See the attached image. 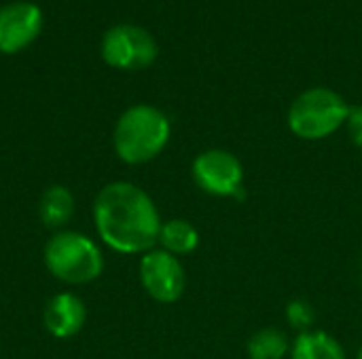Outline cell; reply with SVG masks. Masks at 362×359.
Returning a JSON list of instances; mask_svg holds the SVG:
<instances>
[{"mask_svg": "<svg viewBox=\"0 0 362 359\" xmlns=\"http://www.w3.org/2000/svg\"><path fill=\"white\" fill-rule=\"evenodd\" d=\"M100 239L121 254L151 252L159 241L161 218L153 199L132 182H112L93 203Z\"/></svg>", "mask_w": 362, "mask_h": 359, "instance_id": "cell-1", "label": "cell"}, {"mask_svg": "<svg viewBox=\"0 0 362 359\" xmlns=\"http://www.w3.org/2000/svg\"><path fill=\"white\" fill-rule=\"evenodd\" d=\"M168 116L148 104L127 108L115 127V150L121 161L140 165L155 159L170 140Z\"/></svg>", "mask_w": 362, "mask_h": 359, "instance_id": "cell-2", "label": "cell"}, {"mask_svg": "<svg viewBox=\"0 0 362 359\" xmlns=\"http://www.w3.org/2000/svg\"><path fill=\"white\" fill-rule=\"evenodd\" d=\"M350 114L346 99L327 87L303 91L288 110V129L301 140H322L333 135Z\"/></svg>", "mask_w": 362, "mask_h": 359, "instance_id": "cell-3", "label": "cell"}, {"mask_svg": "<svg viewBox=\"0 0 362 359\" xmlns=\"http://www.w3.org/2000/svg\"><path fill=\"white\" fill-rule=\"evenodd\" d=\"M45 264L53 277L66 284H87L100 277L104 258L100 248L81 233H57L45 248Z\"/></svg>", "mask_w": 362, "mask_h": 359, "instance_id": "cell-4", "label": "cell"}, {"mask_svg": "<svg viewBox=\"0 0 362 359\" xmlns=\"http://www.w3.org/2000/svg\"><path fill=\"white\" fill-rule=\"evenodd\" d=\"M157 42L140 25L121 23L110 28L102 40V57L117 70H142L157 59Z\"/></svg>", "mask_w": 362, "mask_h": 359, "instance_id": "cell-5", "label": "cell"}, {"mask_svg": "<svg viewBox=\"0 0 362 359\" xmlns=\"http://www.w3.org/2000/svg\"><path fill=\"white\" fill-rule=\"evenodd\" d=\"M191 174L195 184L212 197H244V167L235 154L223 148H212L197 154Z\"/></svg>", "mask_w": 362, "mask_h": 359, "instance_id": "cell-6", "label": "cell"}, {"mask_svg": "<svg viewBox=\"0 0 362 359\" xmlns=\"http://www.w3.org/2000/svg\"><path fill=\"white\" fill-rule=\"evenodd\" d=\"M140 281L157 303H176L187 286L185 269L176 256L165 250H151L140 260Z\"/></svg>", "mask_w": 362, "mask_h": 359, "instance_id": "cell-7", "label": "cell"}, {"mask_svg": "<svg viewBox=\"0 0 362 359\" xmlns=\"http://www.w3.org/2000/svg\"><path fill=\"white\" fill-rule=\"evenodd\" d=\"M42 28V13L32 2L0 6V53H19L36 40Z\"/></svg>", "mask_w": 362, "mask_h": 359, "instance_id": "cell-8", "label": "cell"}, {"mask_svg": "<svg viewBox=\"0 0 362 359\" xmlns=\"http://www.w3.org/2000/svg\"><path fill=\"white\" fill-rule=\"evenodd\" d=\"M85 324V305L74 294H55L45 309V326L55 339L74 336Z\"/></svg>", "mask_w": 362, "mask_h": 359, "instance_id": "cell-9", "label": "cell"}, {"mask_svg": "<svg viewBox=\"0 0 362 359\" xmlns=\"http://www.w3.org/2000/svg\"><path fill=\"white\" fill-rule=\"evenodd\" d=\"M291 359H346V351L327 332H303L291 347Z\"/></svg>", "mask_w": 362, "mask_h": 359, "instance_id": "cell-10", "label": "cell"}, {"mask_svg": "<svg viewBox=\"0 0 362 359\" xmlns=\"http://www.w3.org/2000/svg\"><path fill=\"white\" fill-rule=\"evenodd\" d=\"M159 243L172 256H187V254L195 252V248L199 245V233L187 220H170V222L161 224Z\"/></svg>", "mask_w": 362, "mask_h": 359, "instance_id": "cell-11", "label": "cell"}, {"mask_svg": "<svg viewBox=\"0 0 362 359\" xmlns=\"http://www.w3.org/2000/svg\"><path fill=\"white\" fill-rule=\"evenodd\" d=\"M38 209H40V220L45 226L59 229L70 220L74 212V199L64 186H51L45 190Z\"/></svg>", "mask_w": 362, "mask_h": 359, "instance_id": "cell-12", "label": "cell"}, {"mask_svg": "<svg viewBox=\"0 0 362 359\" xmlns=\"http://www.w3.org/2000/svg\"><path fill=\"white\" fill-rule=\"evenodd\" d=\"M246 349L250 359H282L291 351V343L282 330L263 328L250 336Z\"/></svg>", "mask_w": 362, "mask_h": 359, "instance_id": "cell-13", "label": "cell"}, {"mask_svg": "<svg viewBox=\"0 0 362 359\" xmlns=\"http://www.w3.org/2000/svg\"><path fill=\"white\" fill-rule=\"evenodd\" d=\"M314 309L308 300H291L288 307H286V320L288 324L295 328V330H301L303 332H310L312 324H314Z\"/></svg>", "mask_w": 362, "mask_h": 359, "instance_id": "cell-14", "label": "cell"}, {"mask_svg": "<svg viewBox=\"0 0 362 359\" xmlns=\"http://www.w3.org/2000/svg\"><path fill=\"white\" fill-rule=\"evenodd\" d=\"M348 131H350V138L352 142L362 148V106H354L350 108V114H348Z\"/></svg>", "mask_w": 362, "mask_h": 359, "instance_id": "cell-15", "label": "cell"}, {"mask_svg": "<svg viewBox=\"0 0 362 359\" xmlns=\"http://www.w3.org/2000/svg\"><path fill=\"white\" fill-rule=\"evenodd\" d=\"M356 359H362V349H361V351H358V355H356Z\"/></svg>", "mask_w": 362, "mask_h": 359, "instance_id": "cell-16", "label": "cell"}]
</instances>
